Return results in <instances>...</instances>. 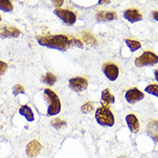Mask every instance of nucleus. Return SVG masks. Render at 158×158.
<instances>
[{
	"mask_svg": "<svg viewBox=\"0 0 158 158\" xmlns=\"http://www.w3.org/2000/svg\"><path fill=\"white\" fill-rule=\"evenodd\" d=\"M69 87L74 92L81 93L87 89L88 79L81 76L71 78L69 80Z\"/></svg>",
	"mask_w": 158,
	"mask_h": 158,
	"instance_id": "obj_6",
	"label": "nucleus"
},
{
	"mask_svg": "<svg viewBox=\"0 0 158 158\" xmlns=\"http://www.w3.org/2000/svg\"><path fill=\"white\" fill-rule=\"evenodd\" d=\"M110 1H106V0H100L98 2L99 4H109Z\"/></svg>",
	"mask_w": 158,
	"mask_h": 158,
	"instance_id": "obj_31",
	"label": "nucleus"
},
{
	"mask_svg": "<svg viewBox=\"0 0 158 158\" xmlns=\"http://www.w3.org/2000/svg\"><path fill=\"white\" fill-rule=\"evenodd\" d=\"M52 3H53V4L55 5L56 7H57V9H59V7H60L62 4H63L64 1H52Z\"/></svg>",
	"mask_w": 158,
	"mask_h": 158,
	"instance_id": "obj_28",
	"label": "nucleus"
},
{
	"mask_svg": "<svg viewBox=\"0 0 158 158\" xmlns=\"http://www.w3.org/2000/svg\"><path fill=\"white\" fill-rule=\"evenodd\" d=\"M19 113L22 116H23L28 122H33L35 120V116L33 113V111L28 106H22L19 109Z\"/></svg>",
	"mask_w": 158,
	"mask_h": 158,
	"instance_id": "obj_15",
	"label": "nucleus"
},
{
	"mask_svg": "<svg viewBox=\"0 0 158 158\" xmlns=\"http://www.w3.org/2000/svg\"><path fill=\"white\" fill-rule=\"evenodd\" d=\"M115 102V98L114 95L110 93V90L107 88V89H104L102 92V96H101V103L102 105V106L107 107L114 104Z\"/></svg>",
	"mask_w": 158,
	"mask_h": 158,
	"instance_id": "obj_14",
	"label": "nucleus"
},
{
	"mask_svg": "<svg viewBox=\"0 0 158 158\" xmlns=\"http://www.w3.org/2000/svg\"><path fill=\"white\" fill-rule=\"evenodd\" d=\"M0 128H1V125H0Z\"/></svg>",
	"mask_w": 158,
	"mask_h": 158,
	"instance_id": "obj_34",
	"label": "nucleus"
},
{
	"mask_svg": "<svg viewBox=\"0 0 158 158\" xmlns=\"http://www.w3.org/2000/svg\"><path fill=\"white\" fill-rule=\"evenodd\" d=\"M57 81V77L52 73H47L41 77V82L48 86H53Z\"/></svg>",
	"mask_w": 158,
	"mask_h": 158,
	"instance_id": "obj_16",
	"label": "nucleus"
},
{
	"mask_svg": "<svg viewBox=\"0 0 158 158\" xmlns=\"http://www.w3.org/2000/svg\"><path fill=\"white\" fill-rule=\"evenodd\" d=\"M0 10L4 12H10L13 11L12 3L9 0H0Z\"/></svg>",
	"mask_w": 158,
	"mask_h": 158,
	"instance_id": "obj_18",
	"label": "nucleus"
},
{
	"mask_svg": "<svg viewBox=\"0 0 158 158\" xmlns=\"http://www.w3.org/2000/svg\"><path fill=\"white\" fill-rule=\"evenodd\" d=\"M147 133L155 142H158V120H150L147 124Z\"/></svg>",
	"mask_w": 158,
	"mask_h": 158,
	"instance_id": "obj_13",
	"label": "nucleus"
},
{
	"mask_svg": "<svg viewBox=\"0 0 158 158\" xmlns=\"http://www.w3.org/2000/svg\"><path fill=\"white\" fill-rule=\"evenodd\" d=\"M151 14H152V17H153V18H154L155 20H156V21H157L158 22V11H152V13H151Z\"/></svg>",
	"mask_w": 158,
	"mask_h": 158,
	"instance_id": "obj_29",
	"label": "nucleus"
},
{
	"mask_svg": "<svg viewBox=\"0 0 158 158\" xmlns=\"http://www.w3.org/2000/svg\"><path fill=\"white\" fill-rule=\"evenodd\" d=\"M44 95L48 102V116H55L59 114L61 111V103L59 100V96L49 88L44 90Z\"/></svg>",
	"mask_w": 158,
	"mask_h": 158,
	"instance_id": "obj_3",
	"label": "nucleus"
},
{
	"mask_svg": "<svg viewBox=\"0 0 158 158\" xmlns=\"http://www.w3.org/2000/svg\"><path fill=\"white\" fill-rule=\"evenodd\" d=\"M94 109H95L94 104L89 101V102L83 104L82 107H81V111L83 112V114H88V113H91L92 111H94Z\"/></svg>",
	"mask_w": 158,
	"mask_h": 158,
	"instance_id": "obj_20",
	"label": "nucleus"
},
{
	"mask_svg": "<svg viewBox=\"0 0 158 158\" xmlns=\"http://www.w3.org/2000/svg\"><path fill=\"white\" fill-rule=\"evenodd\" d=\"M37 42L40 46L47 47L52 49L64 52L71 46L70 39L64 35H52V36H37Z\"/></svg>",
	"mask_w": 158,
	"mask_h": 158,
	"instance_id": "obj_1",
	"label": "nucleus"
},
{
	"mask_svg": "<svg viewBox=\"0 0 158 158\" xmlns=\"http://www.w3.org/2000/svg\"><path fill=\"white\" fill-rule=\"evenodd\" d=\"M21 35V31L19 29L4 25L0 27V38H16Z\"/></svg>",
	"mask_w": 158,
	"mask_h": 158,
	"instance_id": "obj_9",
	"label": "nucleus"
},
{
	"mask_svg": "<svg viewBox=\"0 0 158 158\" xmlns=\"http://www.w3.org/2000/svg\"><path fill=\"white\" fill-rule=\"evenodd\" d=\"M125 43L127 44V46L129 47V49L131 50V52H135L137 51L138 49L141 48L142 45L141 43L138 42V41H134V40H131V39H126L125 40Z\"/></svg>",
	"mask_w": 158,
	"mask_h": 158,
	"instance_id": "obj_17",
	"label": "nucleus"
},
{
	"mask_svg": "<svg viewBox=\"0 0 158 158\" xmlns=\"http://www.w3.org/2000/svg\"><path fill=\"white\" fill-rule=\"evenodd\" d=\"M118 158H126V157H125V156H118Z\"/></svg>",
	"mask_w": 158,
	"mask_h": 158,
	"instance_id": "obj_32",
	"label": "nucleus"
},
{
	"mask_svg": "<svg viewBox=\"0 0 158 158\" xmlns=\"http://www.w3.org/2000/svg\"><path fill=\"white\" fill-rule=\"evenodd\" d=\"M52 125L54 127L55 129H61L62 127L66 125V122L62 120V119H55L52 122Z\"/></svg>",
	"mask_w": 158,
	"mask_h": 158,
	"instance_id": "obj_22",
	"label": "nucleus"
},
{
	"mask_svg": "<svg viewBox=\"0 0 158 158\" xmlns=\"http://www.w3.org/2000/svg\"><path fill=\"white\" fill-rule=\"evenodd\" d=\"M103 74L107 77L110 81H115L118 79V73H119V69H118V66L114 63H106L104 64L102 68Z\"/></svg>",
	"mask_w": 158,
	"mask_h": 158,
	"instance_id": "obj_8",
	"label": "nucleus"
},
{
	"mask_svg": "<svg viewBox=\"0 0 158 158\" xmlns=\"http://www.w3.org/2000/svg\"><path fill=\"white\" fill-rule=\"evenodd\" d=\"M8 68V65L7 63H5L4 61H0V75H3L5 74V72Z\"/></svg>",
	"mask_w": 158,
	"mask_h": 158,
	"instance_id": "obj_26",
	"label": "nucleus"
},
{
	"mask_svg": "<svg viewBox=\"0 0 158 158\" xmlns=\"http://www.w3.org/2000/svg\"><path fill=\"white\" fill-rule=\"evenodd\" d=\"M95 118L97 124L103 127H112L115 123L114 116L110 109L102 106L96 109Z\"/></svg>",
	"mask_w": 158,
	"mask_h": 158,
	"instance_id": "obj_2",
	"label": "nucleus"
},
{
	"mask_svg": "<svg viewBox=\"0 0 158 158\" xmlns=\"http://www.w3.org/2000/svg\"><path fill=\"white\" fill-rule=\"evenodd\" d=\"M143 98H144V93L140 90H138L137 87H133L127 90L125 94V99L131 105H134L136 103L141 101L142 99H143Z\"/></svg>",
	"mask_w": 158,
	"mask_h": 158,
	"instance_id": "obj_7",
	"label": "nucleus"
},
{
	"mask_svg": "<svg viewBox=\"0 0 158 158\" xmlns=\"http://www.w3.org/2000/svg\"><path fill=\"white\" fill-rule=\"evenodd\" d=\"M95 16L98 22H105V11H99Z\"/></svg>",
	"mask_w": 158,
	"mask_h": 158,
	"instance_id": "obj_27",
	"label": "nucleus"
},
{
	"mask_svg": "<svg viewBox=\"0 0 158 158\" xmlns=\"http://www.w3.org/2000/svg\"><path fill=\"white\" fill-rule=\"evenodd\" d=\"M158 63V56L151 51H145L141 56L136 58L135 65L137 67H147V66H153Z\"/></svg>",
	"mask_w": 158,
	"mask_h": 158,
	"instance_id": "obj_4",
	"label": "nucleus"
},
{
	"mask_svg": "<svg viewBox=\"0 0 158 158\" xmlns=\"http://www.w3.org/2000/svg\"><path fill=\"white\" fill-rule=\"evenodd\" d=\"M127 127L131 133H137L139 130V122L138 118L134 114H128L126 117Z\"/></svg>",
	"mask_w": 158,
	"mask_h": 158,
	"instance_id": "obj_12",
	"label": "nucleus"
},
{
	"mask_svg": "<svg viewBox=\"0 0 158 158\" xmlns=\"http://www.w3.org/2000/svg\"><path fill=\"white\" fill-rule=\"evenodd\" d=\"M117 18L116 12L110 11H105V22L107 21H113Z\"/></svg>",
	"mask_w": 158,
	"mask_h": 158,
	"instance_id": "obj_24",
	"label": "nucleus"
},
{
	"mask_svg": "<svg viewBox=\"0 0 158 158\" xmlns=\"http://www.w3.org/2000/svg\"><path fill=\"white\" fill-rule=\"evenodd\" d=\"M83 39L84 40V42L88 44H93L96 43V39L94 36H92L90 33L89 32H83Z\"/></svg>",
	"mask_w": 158,
	"mask_h": 158,
	"instance_id": "obj_21",
	"label": "nucleus"
},
{
	"mask_svg": "<svg viewBox=\"0 0 158 158\" xmlns=\"http://www.w3.org/2000/svg\"><path fill=\"white\" fill-rule=\"evenodd\" d=\"M0 22H1V16H0Z\"/></svg>",
	"mask_w": 158,
	"mask_h": 158,
	"instance_id": "obj_33",
	"label": "nucleus"
},
{
	"mask_svg": "<svg viewBox=\"0 0 158 158\" xmlns=\"http://www.w3.org/2000/svg\"><path fill=\"white\" fill-rule=\"evenodd\" d=\"M123 16L125 19L131 24H134L143 20V15L137 9H127L123 13Z\"/></svg>",
	"mask_w": 158,
	"mask_h": 158,
	"instance_id": "obj_10",
	"label": "nucleus"
},
{
	"mask_svg": "<svg viewBox=\"0 0 158 158\" xmlns=\"http://www.w3.org/2000/svg\"><path fill=\"white\" fill-rule=\"evenodd\" d=\"M144 91L148 93L149 94L153 95L158 98V85L156 84H150L149 86H147Z\"/></svg>",
	"mask_w": 158,
	"mask_h": 158,
	"instance_id": "obj_19",
	"label": "nucleus"
},
{
	"mask_svg": "<svg viewBox=\"0 0 158 158\" xmlns=\"http://www.w3.org/2000/svg\"><path fill=\"white\" fill-rule=\"evenodd\" d=\"M41 150V144L37 140H33L26 147V153L29 157H35Z\"/></svg>",
	"mask_w": 158,
	"mask_h": 158,
	"instance_id": "obj_11",
	"label": "nucleus"
},
{
	"mask_svg": "<svg viewBox=\"0 0 158 158\" xmlns=\"http://www.w3.org/2000/svg\"><path fill=\"white\" fill-rule=\"evenodd\" d=\"M70 43L72 46H76V47H80V48H83V43L80 41L79 39H77V38H72V39H70Z\"/></svg>",
	"mask_w": 158,
	"mask_h": 158,
	"instance_id": "obj_25",
	"label": "nucleus"
},
{
	"mask_svg": "<svg viewBox=\"0 0 158 158\" xmlns=\"http://www.w3.org/2000/svg\"><path fill=\"white\" fill-rule=\"evenodd\" d=\"M154 75H155V79L158 82V69H156L154 71Z\"/></svg>",
	"mask_w": 158,
	"mask_h": 158,
	"instance_id": "obj_30",
	"label": "nucleus"
},
{
	"mask_svg": "<svg viewBox=\"0 0 158 158\" xmlns=\"http://www.w3.org/2000/svg\"><path fill=\"white\" fill-rule=\"evenodd\" d=\"M53 12L59 19L62 20V22L64 24H66L68 26H72L75 24L76 21H77V16L73 11L65 10V9L56 8Z\"/></svg>",
	"mask_w": 158,
	"mask_h": 158,
	"instance_id": "obj_5",
	"label": "nucleus"
},
{
	"mask_svg": "<svg viewBox=\"0 0 158 158\" xmlns=\"http://www.w3.org/2000/svg\"><path fill=\"white\" fill-rule=\"evenodd\" d=\"M13 94L18 95V94H24L25 93V89L21 84H17L15 87H13Z\"/></svg>",
	"mask_w": 158,
	"mask_h": 158,
	"instance_id": "obj_23",
	"label": "nucleus"
}]
</instances>
